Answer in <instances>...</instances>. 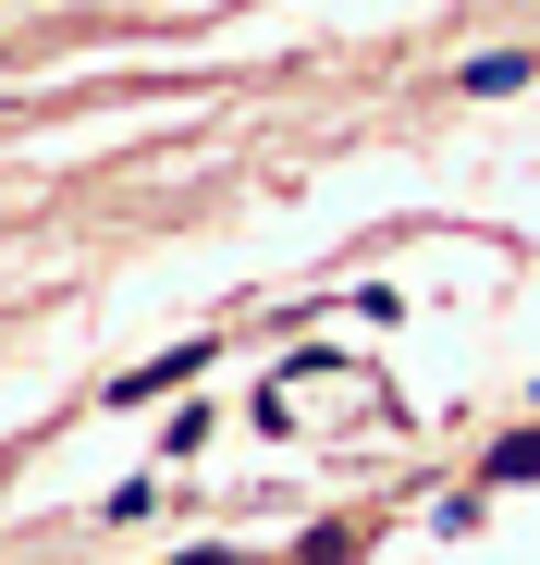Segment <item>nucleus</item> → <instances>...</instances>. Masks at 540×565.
Masks as SVG:
<instances>
[{
  "mask_svg": "<svg viewBox=\"0 0 540 565\" xmlns=\"http://www.w3.org/2000/svg\"><path fill=\"white\" fill-rule=\"evenodd\" d=\"M197 369H209V344H172V356H148V369H123V382H111V406H148V394H185Z\"/></svg>",
  "mask_w": 540,
  "mask_h": 565,
  "instance_id": "f257e3e1",
  "label": "nucleus"
},
{
  "mask_svg": "<svg viewBox=\"0 0 540 565\" xmlns=\"http://www.w3.org/2000/svg\"><path fill=\"white\" fill-rule=\"evenodd\" d=\"M528 74H540L528 50H479V62H467L455 86H467V99H516V86H528Z\"/></svg>",
  "mask_w": 540,
  "mask_h": 565,
  "instance_id": "f03ea898",
  "label": "nucleus"
},
{
  "mask_svg": "<svg viewBox=\"0 0 540 565\" xmlns=\"http://www.w3.org/2000/svg\"><path fill=\"white\" fill-rule=\"evenodd\" d=\"M492 480H504V492L540 480V430H504V443H492Z\"/></svg>",
  "mask_w": 540,
  "mask_h": 565,
  "instance_id": "7ed1b4c3",
  "label": "nucleus"
},
{
  "mask_svg": "<svg viewBox=\"0 0 540 565\" xmlns=\"http://www.w3.org/2000/svg\"><path fill=\"white\" fill-rule=\"evenodd\" d=\"M185 565H234V553H222V541H197V553H185Z\"/></svg>",
  "mask_w": 540,
  "mask_h": 565,
  "instance_id": "20e7f679",
  "label": "nucleus"
}]
</instances>
